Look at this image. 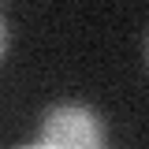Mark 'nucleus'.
Segmentation results:
<instances>
[{"label":"nucleus","instance_id":"obj_1","mask_svg":"<svg viewBox=\"0 0 149 149\" xmlns=\"http://www.w3.org/2000/svg\"><path fill=\"white\" fill-rule=\"evenodd\" d=\"M41 146L45 149H101L104 146V123L90 108L63 104L41 119Z\"/></svg>","mask_w":149,"mask_h":149},{"label":"nucleus","instance_id":"obj_2","mask_svg":"<svg viewBox=\"0 0 149 149\" xmlns=\"http://www.w3.org/2000/svg\"><path fill=\"white\" fill-rule=\"evenodd\" d=\"M4 52H8V26H4V19H0V60H4Z\"/></svg>","mask_w":149,"mask_h":149},{"label":"nucleus","instance_id":"obj_3","mask_svg":"<svg viewBox=\"0 0 149 149\" xmlns=\"http://www.w3.org/2000/svg\"><path fill=\"white\" fill-rule=\"evenodd\" d=\"M22 149H45V146H22Z\"/></svg>","mask_w":149,"mask_h":149}]
</instances>
